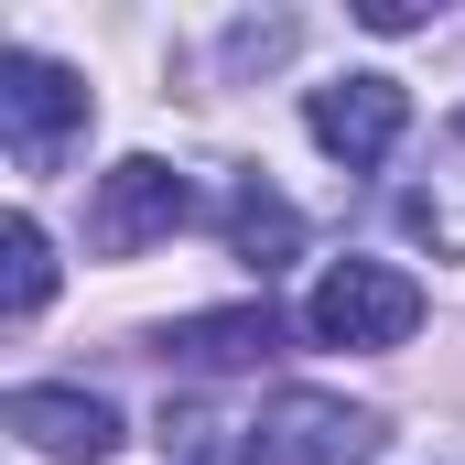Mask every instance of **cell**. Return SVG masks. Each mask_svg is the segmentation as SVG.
Masks as SVG:
<instances>
[{
	"mask_svg": "<svg viewBox=\"0 0 465 465\" xmlns=\"http://www.w3.org/2000/svg\"><path fill=\"white\" fill-rule=\"evenodd\" d=\"M379 455V411H357L336 390H271L238 422V465H357Z\"/></svg>",
	"mask_w": 465,
	"mask_h": 465,
	"instance_id": "obj_1",
	"label": "cell"
},
{
	"mask_svg": "<svg viewBox=\"0 0 465 465\" xmlns=\"http://www.w3.org/2000/svg\"><path fill=\"white\" fill-rule=\"evenodd\" d=\"M422 325V282L390 271V260H336L303 303V336L314 347H401Z\"/></svg>",
	"mask_w": 465,
	"mask_h": 465,
	"instance_id": "obj_2",
	"label": "cell"
},
{
	"mask_svg": "<svg viewBox=\"0 0 465 465\" xmlns=\"http://www.w3.org/2000/svg\"><path fill=\"white\" fill-rule=\"evenodd\" d=\"M195 217V184L173 173V163H152V152H130V163H109L98 173V206H87V238L109 249V260H130V249H152V238H173Z\"/></svg>",
	"mask_w": 465,
	"mask_h": 465,
	"instance_id": "obj_3",
	"label": "cell"
},
{
	"mask_svg": "<svg viewBox=\"0 0 465 465\" xmlns=\"http://www.w3.org/2000/svg\"><path fill=\"white\" fill-rule=\"evenodd\" d=\"M0 130L11 152L44 173L65 152V130H87V76H65L54 54H0Z\"/></svg>",
	"mask_w": 465,
	"mask_h": 465,
	"instance_id": "obj_4",
	"label": "cell"
},
{
	"mask_svg": "<svg viewBox=\"0 0 465 465\" xmlns=\"http://www.w3.org/2000/svg\"><path fill=\"white\" fill-rule=\"evenodd\" d=\"M303 119H314V141H325L347 173H368V163H390V152H401L411 98H401V76H336V87H314V98H303Z\"/></svg>",
	"mask_w": 465,
	"mask_h": 465,
	"instance_id": "obj_5",
	"label": "cell"
},
{
	"mask_svg": "<svg viewBox=\"0 0 465 465\" xmlns=\"http://www.w3.org/2000/svg\"><path fill=\"white\" fill-rule=\"evenodd\" d=\"M0 422H11L33 455H54V465L119 455V401H98V390H54V379H33V390H11V401H0Z\"/></svg>",
	"mask_w": 465,
	"mask_h": 465,
	"instance_id": "obj_6",
	"label": "cell"
},
{
	"mask_svg": "<svg viewBox=\"0 0 465 465\" xmlns=\"http://www.w3.org/2000/svg\"><path fill=\"white\" fill-rule=\"evenodd\" d=\"M401 228L422 238V249H444V260H465V109L433 130V163H422V184L401 195Z\"/></svg>",
	"mask_w": 465,
	"mask_h": 465,
	"instance_id": "obj_7",
	"label": "cell"
},
{
	"mask_svg": "<svg viewBox=\"0 0 465 465\" xmlns=\"http://www.w3.org/2000/svg\"><path fill=\"white\" fill-rule=\"evenodd\" d=\"M282 347V314L271 303H228V314H184L173 336H163V357H184V368H249V357Z\"/></svg>",
	"mask_w": 465,
	"mask_h": 465,
	"instance_id": "obj_8",
	"label": "cell"
},
{
	"mask_svg": "<svg viewBox=\"0 0 465 465\" xmlns=\"http://www.w3.org/2000/svg\"><path fill=\"white\" fill-rule=\"evenodd\" d=\"M228 238H238V260H249V271L271 282V271H282V260L303 249V217H292V206H282L271 184H238V206H228Z\"/></svg>",
	"mask_w": 465,
	"mask_h": 465,
	"instance_id": "obj_9",
	"label": "cell"
},
{
	"mask_svg": "<svg viewBox=\"0 0 465 465\" xmlns=\"http://www.w3.org/2000/svg\"><path fill=\"white\" fill-rule=\"evenodd\" d=\"M54 303V249L33 217H0V314H44Z\"/></svg>",
	"mask_w": 465,
	"mask_h": 465,
	"instance_id": "obj_10",
	"label": "cell"
},
{
	"mask_svg": "<svg viewBox=\"0 0 465 465\" xmlns=\"http://www.w3.org/2000/svg\"><path fill=\"white\" fill-rule=\"evenodd\" d=\"M282 44H292V22H238V33H228L238 65H260V54H282Z\"/></svg>",
	"mask_w": 465,
	"mask_h": 465,
	"instance_id": "obj_11",
	"label": "cell"
},
{
	"mask_svg": "<svg viewBox=\"0 0 465 465\" xmlns=\"http://www.w3.org/2000/svg\"><path fill=\"white\" fill-rule=\"evenodd\" d=\"M368 33H422V0H357Z\"/></svg>",
	"mask_w": 465,
	"mask_h": 465,
	"instance_id": "obj_12",
	"label": "cell"
}]
</instances>
